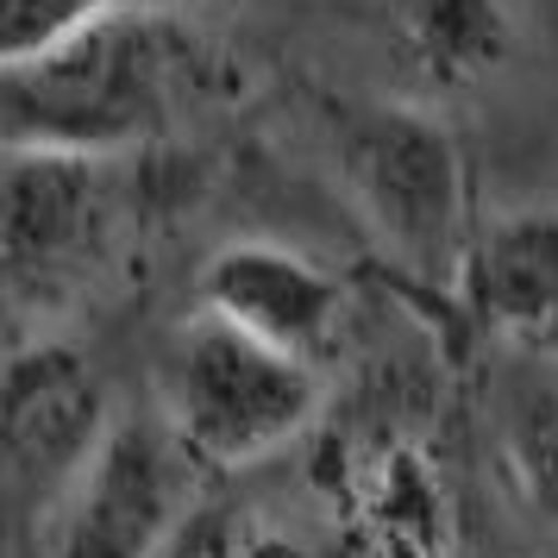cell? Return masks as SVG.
Returning <instances> with one entry per match:
<instances>
[{
	"instance_id": "cell-1",
	"label": "cell",
	"mask_w": 558,
	"mask_h": 558,
	"mask_svg": "<svg viewBox=\"0 0 558 558\" xmlns=\"http://www.w3.org/2000/svg\"><path fill=\"white\" fill-rule=\"evenodd\" d=\"M182 45L170 13H132L0 76V151L113 157L151 145L177 113Z\"/></svg>"
},
{
	"instance_id": "cell-2",
	"label": "cell",
	"mask_w": 558,
	"mask_h": 558,
	"mask_svg": "<svg viewBox=\"0 0 558 558\" xmlns=\"http://www.w3.org/2000/svg\"><path fill=\"white\" fill-rule=\"evenodd\" d=\"M320 414V371L214 314H189L170 332L157 371V421L195 471H252L289 452Z\"/></svg>"
},
{
	"instance_id": "cell-3",
	"label": "cell",
	"mask_w": 558,
	"mask_h": 558,
	"mask_svg": "<svg viewBox=\"0 0 558 558\" xmlns=\"http://www.w3.org/2000/svg\"><path fill=\"white\" fill-rule=\"evenodd\" d=\"M332 163L383 252L458 289L471 257V177L452 126L414 101H357L332 120Z\"/></svg>"
},
{
	"instance_id": "cell-4",
	"label": "cell",
	"mask_w": 558,
	"mask_h": 558,
	"mask_svg": "<svg viewBox=\"0 0 558 558\" xmlns=\"http://www.w3.org/2000/svg\"><path fill=\"white\" fill-rule=\"evenodd\" d=\"M120 177L101 157L0 151V295L70 314L120 252Z\"/></svg>"
},
{
	"instance_id": "cell-5",
	"label": "cell",
	"mask_w": 558,
	"mask_h": 558,
	"mask_svg": "<svg viewBox=\"0 0 558 558\" xmlns=\"http://www.w3.org/2000/svg\"><path fill=\"white\" fill-rule=\"evenodd\" d=\"M189 471L163 421L120 414L51 502V558H170L189 527Z\"/></svg>"
},
{
	"instance_id": "cell-6",
	"label": "cell",
	"mask_w": 558,
	"mask_h": 558,
	"mask_svg": "<svg viewBox=\"0 0 558 558\" xmlns=\"http://www.w3.org/2000/svg\"><path fill=\"white\" fill-rule=\"evenodd\" d=\"M120 414L95 357L70 339H26L0 357V471L57 502Z\"/></svg>"
},
{
	"instance_id": "cell-7",
	"label": "cell",
	"mask_w": 558,
	"mask_h": 558,
	"mask_svg": "<svg viewBox=\"0 0 558 558\" xmlns=\"http://www.w3.org/2000/svg\"><path fill=\"white\" fill-rule=\"evenodd\" d=\"M202 314L252 332L257 345L289 352L320 371V357L339 345L352 289L332 277L320 257L277 245V239H227L202 264Z\"/></svg>"
},
{
	"instance_id": "cell-8",
	"label": "cell",
	"mask_w": 558,
	"mask_h": 558,
	"mask_svg": "<svg viewBox=\"0 0 558 558\" xmlns=\"http://www.w3.org/2000/svg\"><path fill=\"white\" fill-rule=\"evenodd\" d=\"M458 295L502 345L558 357V207H508L471 239Z\"/></svg>"
},
{
	"instance_id": "cell-9",
	"label": "cell",
	"mask_w": 558,
	"mask_h": 558,
	"mask_svg": "<svg viewBox=\"0 0 558 558\" xmlns=\"http://www.w3.org/2000/svg\"><path fill=\"white\" fill-rule=\"evenodd\" d=\"M389 57L427 95H477L527 51L521 0H383Z\"/></svg>"
},
{
	"instance_id": "cell-10",
	"label": "cell",
	"mask_w": 558,
	"mask_h": 558,
	"mask_svg": "<svg viewBox=\"0 0 558 558\" xmlns=\"http://www.w3.org/2000/svg\"><path fill=\"white\" fill-rule=\"evenodd\" d=\"M170 7L177 0H0V76L63 51L70 38L107 26V20L170 13Z\"/></svg>"
},
{
	"instance_id": "cell-11",
	"label": "cell",
	"mask_w": 558,
	"mask_h": 558,
	"mask_svg": "<svg viewBox=\"0 0 558 558\" xmlns=\"http://www.w3.org/2000/svg\"><path fill=\"white\" fill-rule=\"evenodd\" d=\"M508 483L546 533H558V389H533L502 427Z\"/></svg>"
},
{
	"instance_id": "cell-12",
	"label": "cell",
	"mask_w": 558,
	"mask_h": 558,
	"mask_svg": "<svg viewBox=\"0 0 558 558\" xmlns=\"http://www.w3.org/2000/svg\"><path fill=\"white\" fill-rule=\"evenodd\" d=\"M170 558H307V546L264 521H189Z\"/></svg>"
}]
</instances>
